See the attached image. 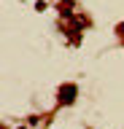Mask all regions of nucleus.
I'll return each instance as SVG.
<instances>
[{
  "label": "nucleus",
  "instance_id": "nucleus-1",
  "mask_svg": "<svg viewBox=\"0 0 124 129\" xmlns=\"http://www.w3.org/2000/svg\"><path fill=\"white\" fill-rule=\"evenodd\" d=\"M73 100H76V86L73 83H65L59 89V105H70Z\"/></svg>",
  "mask_w": 124,
  "mask_h": 129
},
{
  "label": "nucleus",
  "instance_id": "nucleus-2",
  "mask_svg": "<svg viewBox=\"0 0 124 129\" xmlns=\"http://www.w3.org/2000/svg\"><path fill=\"white\" fill-rule=\"evenodd\" d=\"M116 32H119V38H121V43H124V22L119 24V27H116Z\"/></svg>",
  "mask_w": 124,
  "mask_h": 129
}]
</instances>
